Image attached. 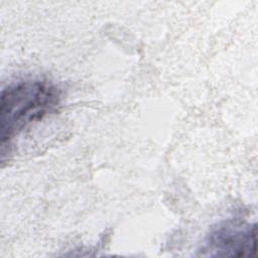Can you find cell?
I'll return each mask as SVG.
<instances>
[{
    "instance_id": "2",
    "label": "cell",
    "mask_w": 258,
    "mask_h": 258,
    "mask_svg": "<svg viewBox=\"0 0 258 258\" xmlns=\"http://www.w3.org/2000/svg\"><path fill=\"white\" fill-rule=\"evenodd\" d=\"M201 249L211 257H252L256 255L257 230L255 224L229 219L214 226Z\"/></svg>"
},
{
    "instance_id": "1",
    "label": "cell",
    "mask_w": 258,
    "mask_h": 258,
    "mask_svg": "<svg viewBox=\"0 0 258 258\" xmlns=\"http://www.w3.org/2000/svg\"><path fill=\"white\" fill-rule=\"evenodd\" d=\"M58 89L47 81L24 80L1 92V147L10 143L24 128L53 112L59 104Z\"/></svg>"
}]
</instances>
